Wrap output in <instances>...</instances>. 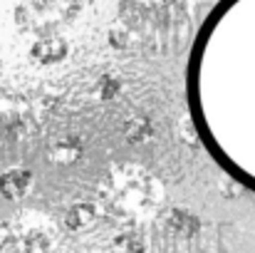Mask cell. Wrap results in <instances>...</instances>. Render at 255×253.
I'll return each instance as SVG.
<instances>
[{
    "mask_svg": "<svg viewBox=\"0 0 255 253\" xmlns=\"http://www.w3.org/2000/svg\"><path fill=\"white\" fill-rule=\"evenodd\" d=\"M94 221H97V209L87 201L70 206L65 214V226L70 234H85L89 226H94Z\"/></svg>",
    "mask_w": 255,
    "mask_h": 253,
    "instance_id": "4",
    "label": "cell"
},
{
    "mask_svg": "<svg viewBox=\"0 0 255 253\" xmlns=\"http://www.w3.org/2000/svg\"><path fill=\"white\" fill-rule=\"evenodd\" d=\"M94 0H20L15 7V22L32 35H50L70 25L77 12Z\"/></svg>",
    "mask_w": 255,
    "mask_h": 253,
    "instance_id": "1",
    "label": "cell"
},
{
    "mask_svg": "<svg viewBox=\"0 0 255 253\" xmlns=\"http://www.w3.org/2000/svg\"><path fill=\"white\" fill-rule=\"evenodd\" d=\"M67 52H70V42H67L62 35L50 32V35H40V37L32 42V47H30V60H32L35 65L47 67V65L62 62V60L67 57Z\"/></svg>",
    "mask_w": 255,
    "mask_h": 253,
    "instance_id": "2",
    "label": "cell"
},
{
    "mask_svg": "<svg viewBox=\"0 0 255 253\" xmlns=\"http://www.w3.org/2000/svg\"><path fill=\"white\" fill-rule=\"evenodd\" d=\"M35 184L32 171L25 167H10L0 174V196L5 201H22Z\"/></svg>",
    "mask_w": 255,
    "mask_h": 253,
    "instance_id": "3",
    "label": "cell"
},
{
    "mask_svg": "<svg viewBox=\"0 0 255 253\" xmlns=\"http://www.w3.org/2000/svg\"><path fill=\"white\" fill-rule=\"evenodd\" d=\"M114 249H134V251H141L144 249V241H136L131 234H127V236H122V239H117L114 241Z\"/></svg>",
    "mask_w": 255,
    "mask_h": 253,
    "instance_id": "7",
    "label": "cell"
},
{
    "mask_svg": "<svg viewBox=\"0 0 255 253\" xmlns=\"http://www.w3.org/2000/svg\"><path fill=\"white\" fill-rule=\"evenodd\" d=\"M166 226H169V234L173 236H181V239H191L198 234L201 229V221L196 216H191L188 211H181V209H171L169 216H166Z\"/></svg>",
    "mask_w": 255,
    "mask_h": 253,
    "instance_id": "5",
    "label": "cell"
},
{
    "mask_svg": "<svg viewBox=\"0 0 255 253\" xmlns=\"http://www.w3.org/2000/svg\"><path fill=\"white\" fill-rule=\"evenodd\" d=\"M119 89H122V82L119 80H104L102 82V89H99V94H102V99H114L117 94H119Z\"/></svg>",
    "mask_w": 255,
    "mask_h": 253,
    "instance_id": "6",
    "label": "cell"
}]
</instances>
